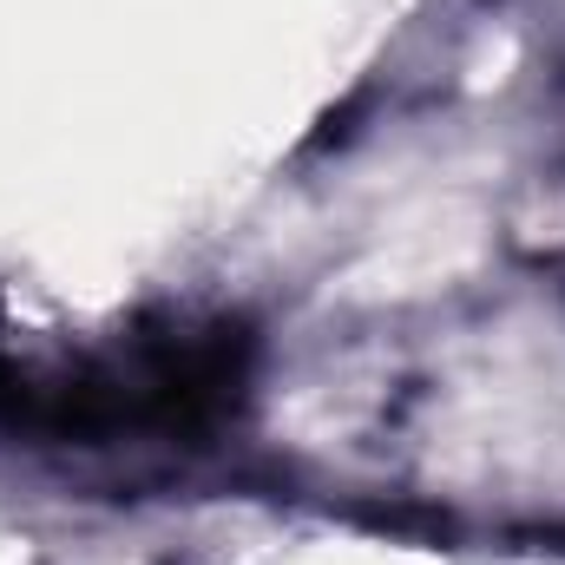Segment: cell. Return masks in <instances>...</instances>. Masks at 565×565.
<instances>
[{"mask_svg":"<svg viewBox=\"0 0 565 565\" xmlns=\"http://www.w3.org/2000/svg\"><path fill=\"white\" fill-rule=\"evenodd\" d=\"M244 388H250L244 322H164L139 329L119 355H73L53 369L0 355V427L86 447L113 434L204 440L244 408Z\"/></svg>","mask_w":565,"mask_h":565,"instance_id":"obj_1","label":"cell"}]
</instances>
